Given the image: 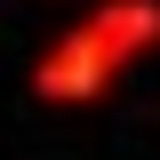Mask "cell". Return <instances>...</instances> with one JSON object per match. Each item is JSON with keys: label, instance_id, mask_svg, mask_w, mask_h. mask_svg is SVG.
<instances>
[{"label": "cell", "instance_id": "cell-1", "mask_svg": "<svg viewBox=\"0 0 160 160\" xmlns=\"http://www.w3.org/2000/svg\"><path fill=\"white\" fill-rule=\"evenodd\" d=\"M152 48H160V0H96L88 16H72L32 56V96L40 104H96Z\"/></svg>", "mask_w": 160, "mask_h": 160}]
</instances>
